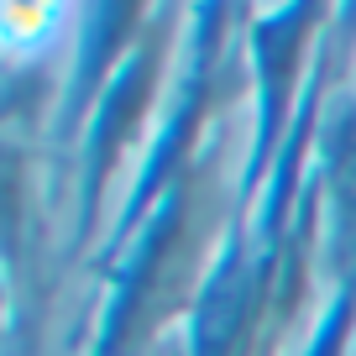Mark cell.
<instances>
[{
    "label": "cell",
    "instance_id": "cell-1",
    "mask_svg": "<svg viewBox=\"0 0 356 356\" xmlns=\"http://www.w3.org/2000/svg\"><path fill=\"white\" fill-rule=\"evenodd\" d=\"M63 0H0V42L6 47H32L47 37V26L58 22Z\"/></svg>",
    "mask_w": 356,
    "mask_h": 356
}]
</instances>
